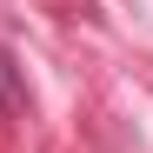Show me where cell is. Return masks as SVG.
I'll return each instance as SVG.
<instances>
[{"mask_svg":"<svg viewBox=\"0 0 153 153\" xmlns=\"http://www.w3.org/2000/svg\"><path fill=\"white\" fill-rule=\"evenodd\" d=\"M0 113H7V120L27 113V73H20L13 47H0Z\"/></svg>","mask_w":153,"mask_h":153,"instance_id":"6da1fadb","label":"cell"}]
</instances>
